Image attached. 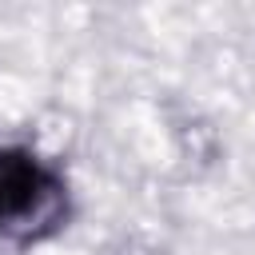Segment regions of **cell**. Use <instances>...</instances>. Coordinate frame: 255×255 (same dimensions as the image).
Masks as SVG:
<instances>
[{"label":"cell","instance_id":"6da1fadb","mask_svg":"<svg viewBox=\"0 0 255 255\" xmlns=\"http://www.w3.org/2000/svg\"><path fill=\"white\" fill-rule=\"evenodd\" d=\"M72 215V191L56 163L40 151L0 147V243L32 247L52 239Z\"/></svg>","mask_w":255,"mask_h":255}]
</instances>
